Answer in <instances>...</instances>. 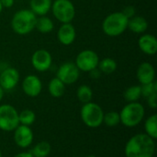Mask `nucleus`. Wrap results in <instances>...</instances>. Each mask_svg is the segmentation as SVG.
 I'll return each mask as SVG.
<instances>
[{
  "instance_id": "1",
  "label": "nucleus",
  "mask_w": 157,
  "mask_h": 157,
  "mask_svg": "<svg viewBox=\"0 0 157 157\" xmlns=\"http://www.w3.org/2000/svg\"><path fill=\"white\" fill-rule=\"evenodd\" d=\"M155 151V140L146 133H139L132 136L127 142L124 149L126 157H153Z\"/></svg>"
},
{
  "instance_id": "2",
  "label": "nucleus",
  "mask_w": 157,
  "mask_h": 157,
  "mask_svg": "<svg viewBox=\"0 0 157 157\" xmlns=\"http://www.w3.org/2000/svg\"><path fill=\"white\" fill-rule=\"evenodd\" d=\"M37 16L29 8L17 10L11 19V28L18 35H27L35 29Z\"/></svg>"
},
{
  "instance_id": "3",
  "label": "nucleus",
  "mask_w": 157,
  "mask_h": 157,
  "mask_svg": "<svg viewBox=\"0 0 157 157\" xmlns=\"http://www.w3.org/2000/svg\"><path fill=\"white\" fill-rule=\"evenodd\" d=\"M129 19L121 11H116L109 14L102 22L103 32L109 37L121 35L128 29Z\"/></svg>"
},
{
  "instance_id": "4",
  "label": "nucleus",
  "mask_w": 157,
  "mask_h": 157,
  "mask_svg": "<svg viewBox=\"0 0 157 157\" xmlns=\"http://www.w3.org/2000/svg\"><path fill=\"white\" fill-rule=\"evenodd\" d=\"M144 114L145 109L141 103L138 101L128 103L120 113L121 123L125 127L133 128L143 121Z\"/></svg>"
},
{
  "instance_id": "5",
  "label": "nucleus",
  "mask_w": 157,
  "mask_h": 157,
  "mask_svg": "<svg viewBox=\"0 0 157 157\" xmlns=\"http://www.w3.org/2000/svg\"><path fill=\"white\" fill-rule=\"evenodd\" d=\"M104 111L101 106L96 103L88 102L83 104L80 110V117L84 124L89 128H98L103 124Z\"/></svg>"
},
{
  "instance_id": "6",
  "label": "nucleus",
  "mask_w": 157,
  "mask_h": 157,
  "mask_svg": "<svg viewBox=\"0 0 157 157\" xmlns=\"http://www.w3.org/2000/svg\"><path fill=\"white\" fill-rule=\"evenodd\" d=\"M54 18L61 23H70L75 17L76 9L71 0H54L51 8Z\"/></svg>"
},
{
  "instance_id": "7",
  "label": "nucleus",
  "mask_w": 157,
  "mask_h": 157,
  "mask_svg": "<svg viewBox=\"0 0 157 157\" xmlns=\"http://www.w3.org/2000/svg\"><path fill=\"white\" fill-rule=\"evenodd\" d=\"M19 125L18 112L11 105H0V130L3 131H14Z\"/></svg>"
},
{
  "instance_id": "8",
  "label": "nucleus",
  "mask_w": 157,
  "mask_h": 157,
  "mask_svg": "<svg viewBox=\"0 0 157 157\" xmlns=\"http://www.w3.org/2000/svg\"><path fill=\"white\" fill-rule=\"evenodd\" d=\"M99 60V56L95 51L91 49H86L78 53L75 64L80 71L89 72L98 68Z\"/></svg>"
},
{
  "instance_id": "9",
  "label": "nucleus",
  "mask_w": 157,
  "mask_h": 157,
  "mask_svg": "<svg viewBox=\"0 0 157 157\" xmlns=\"http://www.w3.org/2000/svg\"><path fill=\"white\" fill-rule=\"evenodd\" d=\"M56 77L65 85H72L78 81L80 77V70L75 62H64L58 68Z\"/></svg>"
},
{
  "instance_id": "10",
  "label": "nucleus",
  "mask_w": 157,
  "mask_h": 157,
  "mask_svg": "<svg viewBox=\"0 0 157 157\" xmlns=\"http://www.w3.org/2000/svg\"><path fill=\"white\" fill-rule=\"evenodd\" d=\"M52 64V56L46 49L36 50L31 56V65L38 72H45L50 69Z\"/></svg>"
},
{
  "instance_id": "11",
  "label": "nucleus",
  "mask_w": 157,
  "mask_h": 157,
  "mask_svg": "<svg viewBox=\"0 0 157 157\" xmlns=\"http://www.w3.org/2000/svg\"><path fill=\"white\" fill-rule=\"evenodd\" d=\"M21 88L23 93L29 97H37L42 91V81L37 75H27L22 82Z\"/></svg>"
},
{
  "instance_id": "12",
  "label": "nucleus",
  "mask_w": 157,
  "mask_h": 157,
  "mask_svg": "<svg viewBox=\"0 0 157 157\" xmlns=\"http://www.w3.org/2000/svg\"><path fill=\"white\" fill-rule=\"evenodd\" d=\"M20 75L17 68L8 67L0 73V86L5 92L12 91L19 82Z\"/></svg>"
},
{
  "instance_id": "13",
  "label": "nucleus",
  "mask_w": 157,
  "mask_h": 157,
  "mask_svg": "<svg viewBox=\"0 0 157 157\" xmlns=\"http://www.w3.org/2000/svg\"><path fill=\"white\" fill-rule=\"evenodd\" d=\"M15 143L20 148H27L33 142V132L29 126L19 124L14 130Z\"/></svg>"
},
{
  "instance_id": "14",
  "label": "nucleus",
  "mask_w": 157,
  "mask_h": 157,
  "mask_svg": "<svg viewBox=\"0 0 157 157\" xmlns=\"http://www.w3.org/2000/svg\"><path fill=\"white\" fill-rule=\"evenodd\" d=\"M76 38V30L70 23H62L57 31V39L63 45H71Z\"/></svg>"
},
{
  "instance_id": "15",
  "label": "nucleus",
  "mask_w": 157,
  "mask_h": 157,
  "mask_svg": "<svg viewBox=\"0 0 157 157\" xmlns=\"http://www.w3.org/2000/svg\"><path fill=\"white\" fill-rule=\"evenodd\" d=\"M140 50L147 56H155L157 52L156 37L150 33H143L138 40Z\"/></svg>"
},
{
  "instance_id": "16",
  "label": "nucleus",
  "mask_w": 157,
  "mask_h": 157,
  "mask_svg": "<svg viewBox=\"0 0 157 157\" xmlns=\"http://www.w3.org/2000/svg\"><path fill=\"white\" fill-rule=\"evenodd\" d=\"M136 77L141 85L153 82L155 81V69L151 63L143 62L137 68Z\"/></svg>"
},
{
  "instance_id": "17",
  "label": "nucleus",
  "mask_w": 157,
  "mask_h": 157,
  "mask_svg": "<svg viewBox=\"0 0 157 157\" xmlns=\"http://www.w3.org/2000/svg\"><path fill=\"white\" fill-rule=\"evenodd\" d=\"M148 21L143 16H133L128 20V29L136 34H143L148 29Z\"/></svg>"
},
{
  "instance_id": "18",
  "label": "nucleus",
  "mask_w": 157,
  "mask_h": 157,
  "mask_svg": "<svg viewBox=\"0 0 157 157\" xmlns=\"http://www.w3.org/2000/svg\"><path fill=\"white\" fill-rule=\"evenodd\" d=\"M52 0H29V9L37 16L47 15L52 8Z\"/></svg>"
},
{
  "instance_id": "19",
  "label": "nucleus",
  "mask_w": 157,
  "mask_h": 157,
  "mask_svg": "<svg viewBox=\"0 0 157 157\" xmlns=\"http://www.w3.org/2000/svg\"><path fill=\"white\" fill-rule=\"evenodd\" d=\"M35 29L43 34L51 33L53 29H54V23L52 19L46 15L44 16H39L36 19V23H35Z\"/></svg>"
},
{
  "instance_id": "20",
  "label": "nucleus",
  "mask_w": 157,
  "mask_h": 157,
  "mask_svg": "<svg viewBox=\"0 0 157 157\" xmlns=\"http://www.w3.org/2000/svg\"><path fill=\"white\" fill-rule=\"evenodd\" d=\"M65 86L66 85L57 77L52 78L48 84V91L50 95L54 98L62 97L65 93Z\"/></svg>"
},
{
  "instance_id": "21",
  "label": "nucleus",
  "mask_w": 157,
  "mask_h": 157,
  "mask_svg": "<svg viewBox=\"0 0 157 157\" xmlns=\"http://www.w3.org/2000/svg\"><path fill=\"white\" fill-rule=\"evenodd\" d=\"M118 68V64L115 59L111 57H105L98 62V68L100 70L101 73L106 74V75H110L113 72L116 71Z\"/></svg>"
},
{
  "instance_id": "22",
  "label": "nucleus",
  "mask_w": 157,
  "mask_h": 157,
  "mask_svg": "<svg viewBox=\"0 0 157 157\" xmlns=\"http://www.w3.org/2000/svg\"><path fill=\"white\" fill-rule=\"evenodd\" d=\"M76 97L82 104L91 102L93 98V91L91 87L86 84L80 85L76 90Z\"/></svg>"
},
{
  "instance_id": "23",
  "label": "nucleus",
  "mask_w": 157,
  "mask_h": 157,
  "mask_svg": "<svg viewBox=\"0 0 157 157\" xmlns=\"http://www.w3.org/2000/svg\"><path fill=\"white\" fill-rule=\"evenodd\" d=\"M124 99L127 103L131 102H137L142 97V88L141 84L139 85H132L127 88L124 92Z\"/></svg>"
},
{
  "instance_id": "24",
  "label": "nucleus",
  "mask_w": 157,
  "mask_h": 157,
  "mask_svg": "<svg viewBox=\"0 0 157 157\" xmlns=\"http://www.w3.org/2000/svg\"><path fill=\"white\" fill-rule=\"evenodd\" d=\"M144 130L148 136L152 139L156 140L157 138V116L155 114L150 116L144 123Z\"/></svg>"
},
{
  "instance_id": "25",
  "label": "nucleus",
  "mask_w": 157,
  "mask_h": 157,
  "mask_svg": "<svg viewBox=\"0 0 157 157\" xmlns=\"http://www.w3.org/2000/svg\"><path fill=\"white\" fill-rule=\"evenodd\" d=\"M51 144L47 142L37 143L31 150V155L34 157H47L51 153Z\"/></svg>"
},
{
  "instance_id": "26",
  "label": "nucleus",
  "mask_w": 157,
  "mask_h": 157,
  "mask_svg": "<svg viewBox=\"0 0 157 157\" xmlns=\"http://www.w3.org/2000/svg\"><path fill=\"white\" fill-rule=\"evenodd\" d=\"M18 120L19 124L25 126H31L36 120V115L34 111L30 109H24L20 113H18Z\"/></svg>"
},
{
  "instance_id": "27",
  "label": "nucleus",
  "mask_w": 157,
  "mask_h": 157,
  "mask_svg": "<svg viewBox=\"0 0 157 157\" xmlns=\"http://www.w3.org/2000/svg\"><path fill=\"white\" fill-rule=\"evenodd\" d=\"M103 123L108 127H116L121 123L120 113L116 111H109L104 114Z\"/></svg>"
},
{
  "instance_id": "28",
  "label": "nucleus",
  "mask_w": 157,
  "mask_h": 157,
  "mask_svg": "<svg viewBox=\"0 0 157 157\" xmlns=\"http://www.w3.org/2000/svg\"><path fill=\"white\" fill-rule=\"evenodd\" d=\"M141 88H142V97L147 98L148 96L154 93H157V82L155 81L150 83L143 84L141 85Z\"/></svg>"
},
{
  "instance_id": "29",
  "label": "nucleus",
  "mask_w": 157,
  "mask_h": 157,
  "mask_svg": "<svg viewBox=\"0 0 157 157\" xmlns=\"http://www.w3.org/2000/svg\"><path fill=\"white\" fill-rule=\"evenodd\" d=\"M121 12L128 19H131V18H132L133 16L136 15V9H135V7L133 6H125L124 9Z\"/></svg>"
},
{
  "instance_id": "30",
  "label": "nucleus",
  "mask_w": 157,
  "mask_h": 157,
  "mask_svg": "<svg viewBox=\"0 0 157 157\" xmlns=\"http://www.w3.org/2000/svg\"><path fill=\"white\" fill-rule=\"evenodd\" d=\"M147 100V104L148 105L153 108V109H155L157 107V93H154L150 96H148L146 98Z\"/></svg>"
},
{
  "instance_id": "31",
  "label": "nucleus",
  "mask_w": 157,
  "mask_h": 157,
  "mask_svg": "<svg viewBox=\"0 0 157 157\" xmlns=\"http://www.w3.org/2000/svg\"><path fill=\"white\" fill-rule=\"evenodd\" d=\"M88 73L90 74V78H92V79H98V78H100V76L102 74L98 68H94L93 70L89 71Z\"/></svg>"
},
{
  "instance_id": "32",
  "label": "nucleus",
  "mask_w": 157,
  "mask_h": 157,
  "mask_svg": "<svg viewBox=\"0 0 157 157\" xmlns=\"http://www.w3.org/2000/svg\"><path fill=\"white\" fill-rule=\"evenodd\" d=\"M0 2L4 8H9L14 6L15 0H0Z\"/></svg>"
},
{
  "instance_id": "33",
  "label": "nucleus",
  "mask_w": 157,
  "mask_h": 157,
  "mask_svg": "<svg viewBox=\"0 0 157 157\" xmlns=\"http://www.w3.org/2000/svg\"><path fill=\"white\" fill-rule=\"evenodd\" d=\"M14 157H34L31 153H19L17 155H16Z\"/></svg>"
},
{
  "instance_id": "34",
  "label": "nucleus",
  "mask_w": 157,
  "mask_h": 157,
  "mask_svg": "<svg viewBox=\"0 0 157 157\" xmlns=\"http://www.w3.org/2000/svg\"><path fill=\"white\" fill-rule=\"evenodd\" d=\"M4 94H5V91L2 89V87L0 86V102L2 101L3 97H4Z\"/></svg>"
},
{
  "instance_id": "35",
  "label": "nucleus",
  "mask_w": 157,
  "mask_h": 157,
  "mask_svg": "<svg viewBox=\"0 0 157 157\" xmlns=\"http://www.w3.org/2000/svg\"><path fill=\"white\" fill-rule=\"evenodd\" d=\"M3 9H4V7H3V6H2V4H1V2H0V14H1V12L3 11Z\"/></svg>"
},
{
  "instance_id": "36",
  "label": "nucleus",
  "mask_w": 157,
  "mask_h": 157,
  "mask_svg": "<svg viewBox=\"0 0 157 157\" xmlns=\"http://www.w3.org/2000/svg\"><path fill=\"white\" fill-rule=\"evenodd\" d=\"M87 157H97V156H95V155H89V156H87Z\"/></svg>"
},
{
  "instance_id": "37",
  "label": "nucleus",
  "mask_w": 157,
  "mask_h": 157,
  "mask_svg": "<svg viewBox=\"0 0 157 157\" xmlns=\"http://www.w3.org/2000/svg\"><path fill=\"white\" fill-rule=\"evenodd\" d=\"M0 157H2V153H1V150H0Z\"/></svg>"
},
{
  "instance_id": "38",
  "label": "nucleus",
  "mask_w": 157,
  "mask_h": 157,
  "mask_svg": "<svg viewBox=\"0 0 157 157\" xmlns=\"http://www.w3.org/2000/svg\"><path fill=\"white\" fill-rule=\"evenodd\" d=\"M153 157H155V156H153Z\"/></svg>"
}]
</instances>
